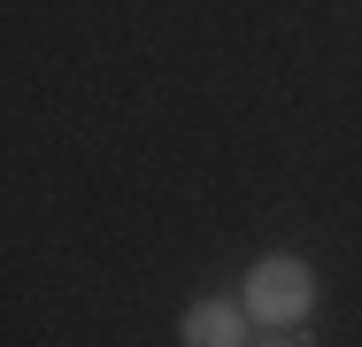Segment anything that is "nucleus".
<instances>
[{"instance_id": "1", "label": "nucleus", "mask_w": 362, "mask_h": 347, "mask_svg": "<svg viewBox=\"0 0 362 347\" xmlns=\"http://www.w3.org/2000/svg\"><path fill=\"white\" fill-rule=\"evenodd\" d=\"M239 301H247V317H255V324L293 332V324L316 309V271H308L300 255H262V263L247 271V285H239Z\"/></svg>"}, {"instance_id": "3", "label": "nucleus", "mask_w": 362, "mask_h": 347, "mask_svg": "<svg viewBox=\"0 0 362 347\" xmlns=\"http://www.w3.org/2000/svg\"><path fill=\"white\" fill-rule=\"evenodd\" d=\"M255 347H300V340H293V332H278V340H255Z\"/></svg>"}, {"instance_id": "2", "label": "nucleus", "mask_w": 362, "mask_h": 347, "mask_svg": "<svg viewBox=\"0 0 362 347\" xmlns=\"http://www.w3.org/2000/svg\"><path fill=\"white\" fill-rule=\"evenodd\" d=\"M185 347H255L247 340V301H193L185 309Z\"/></svg>"}]
</instances>
